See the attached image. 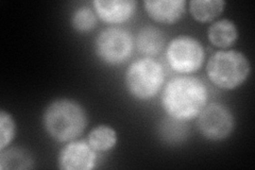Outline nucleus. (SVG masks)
Segmentation results:
<instances>
[{
    "label": "nucleus",
    "instance_id": "nucleus-1",
    "mask_svg": "<svg viewBox=\"0 0 255 170\" xmlns=\"http://www.w3.org/2000/svg\"><path fill=\"white\" fill-rule=\"evenodd\" d=\"M209 101V90L202 80L181 76L172 78L162 94V105L168 117L188 121L199 116Z\"/></svg>",
    "mask_w": 255,
    "mask_h": 170
},
{
    "label": "nucleus",
    "instance_id": "nucleus-2",
    "mask_svg": "<svg viewBox=\"0 0 255 170\" xmlns=\"http://www.w3.org/2000/svg\"><path fill=\"white\" fill-rule=\"evenodd\" d=\"M89 124L86 111L79 102L61 98L47 105L43 114L45 131L58 143H68L81 136Z\"/></svg>",
    "mask_w": 255,
    "mask_h": 170
},
{
    "label": "nucleus",
    "instance_id": "nucleus-3",
    "mask_svg": "<svg viewBox=\"0 0 255 170\" xmlns=\"http://www.w3.org/2000/svg\"><path fill=\"white\" fill-rule=\"evenodd\" d=\"M250 61L237 50L215 52L206 63V75L211 82L222 90H235L249 78Z\"/></svg>",
    "mask_w": 255,
    "mask_h": 170
},
{
    "label": "nucleus",
    "instance_id": "nucleus-4",
    "mask_svg": "<svg viewBox=\"0 0 255 170\" xmlns=\"http://www.w3.org/2000/svg\"><path fill=\"white\" fill-rule=\"evenodd\" d=\"M165 81L163 65L152 58L134 61L125 75V82L129 94L137 100H150L162 90Z\"/></svg>",
    "mask_w": 255,
    "mask_h": 170
},
{
    "label": "nucleus",
    "instance_id": "nucleus-5",
    "mask_svg": "<svg viewBox=\"0 0 255 170\" xmlns=\"http://www.w3.org/2000/svg\"><path fill=\"white\" fill-rule=\"evenodd\" d=\"M168 65L179 74H193L200 69L205 60L204 47L199 39L190 35H179L166 48Z\"/></svg>",
    "mask_w": 255,
    "mask_h": 170
},
{
    "label": "nucleus",
    "instance_id": "nucleus-6",
    "mask_svg": "<svg viewBox=\"0 0 255 170\" xmlns=\"http://www.w3.org/2000/svg\"><path fill=\"white\" fill-rule=\"evenodd\" d=\"M134 49V38L130 31L110 27L99 32L95 39V52L98 58L111 66L125 63Z\"/></svg>",
    "mask_w": 255,
    "mask_h": 170
},
{
    "label": "nucleus",
    "instance_id": "nucleus-7",
    "mask_svg": "<svg viewBox=\"0 0 255 170\" xmlns=\"http://www.w3.org/2000/svg\"><path fill=\"white\" fill-rule=\"evenodd\" d=\"M198 128L206 140L220 142L234 131L235 118L227 105L213 102L206 104L199 114Z\"/></svg>",
    "mask_w": 255,
    "mask_h": 170
},
{
    "label": "nucleus",
    "instance_id": "nucleus-8",
    "mask_svg": "<svg viewBox=\"0 0 255 170\" xmlns=\"http://www.w3.org/2000/svg\"><path fill=\"white\" fill-rule=\"evenodd\" d=\"M59 168L63 170H91L97 163V151L87 141H71L59 153Z\"/></svg>",
    "mask_w": 255,
    "mask_h": 170
},
{
    "label": "nucleus",
    "instance_id": "nucleus-9",
    "mask_svg": "<svg viewBox=\"0 0 255 170\" xmlns=\"http://www.w3.org/2000/svg\"><path fill=\"white\" fill-rule=\"evenodd\" d=\"M133 0H95L93 5L99 18L111 25H121L129 20L136 10Z\"/></svg>",
    "mask_w": 255,
    "mask_h": 170
},
{
    "label": "nucleus",
    "instance_id": "nucleus-10",
    "mask_svg": "<svg viewBox=\"0 0 255 170\" xmlns=\"http://www.w3.org/2000/svg\"><path fill=\"white\" fill-rule=\"evenodd\" d=\"M143 6L151 18L164 25L178 22L186 12L184 0H147Z\"/></svg>",
    "mask_w": 255,
    "mask_h": 170
},
{
    "label": "nucleus",
    "instance_id": "nucleus-11",
    "mask_svg": "<svg viewBox=\"0 0 255 170\" xmlns=\"http://www.w3.org/2000/svg\"><path fill=\"white\" fill-rule=\"evenodd\" d=\"M165 43L166 35L164 32L153 26L141 28L136 35V47L138 51L149 58L161 52Z\"/></svg>",
    "mask_w": 255,
    "mask_h": 170
},
{
    "label": "nucleus",
    "instance_id": "nucleus-12",
    "mask_svg": "<svg viewBox=\"0 0 255 170\" xmlns=\"http://www.w3.org/2000/svg\"><path fill=\"white\" fill-rule=\"evenodd\" d=\"M239 32L235 22L228 18H222L213 22L207 30L210 42L219 48L232 46L238 38Z\"/></svg>",
    "mask_w": 255,
    "mask_h": 170
},
{
    "label": "nucleus",
    "instance_id": "nucleus-13",
    "mask_svg": "<svg viewBox=\"0 0 255 170\" xmlns=\"http://www.w3.org/2000/svg\"><path fill=\"white\" fill-rule=\"evenodd\" d=\"M34 159L21 147H6L0 153V169H32Z\"/></svg>",
    "mask_w": 255,
    "mask_h": 170
},
{
    "label": "nucleus",
    "instance_id": "nucleus-14",
    "mask_svg": "<svg viewBox=\"0 0 255 170\" xmlns=\"http://www.w3.org/2000/svg\"><path fill=\"white\" fill-rule=\"evenodd\" d=\"M226 1L223 0H191L188 2L190 15L199 22H210L223 12Z\"/></svg>",
    "mask_w": 255,
    "mask_h": 170
},
{
    "label": "nucleus",
    "instance_id": "nucleus-15",
    "mask_svg": "<svg viewBox=\"0 0 255 170\" xmlns=\"http://www.w3.org/2000/svg\"><path fill=\"white\" fill-rule=\"evenodd\" d=\"M87 142L97 152H107L116 146L117 132L111 126L99 125L90 132Z\"/></svg>",
    "mask_w": 255,
    "mask_h": 170
},
{
    "label": "nucleus",
    "instance_id": "nucleus-16",
    "mask_svg": "<svg viewBox=\"0 0 255 170\" xmlns=\"http://www.w3.org/2000/svg\"><path fill=\"white\" fill-rule=\"evenodd\" d=\"M98 23V16L90 6H81L73 13L71 26L78 32H90Z\"/></svg>",
    "mask_w": 255,
    "mask_h": 170
},
{
    "label": "nucleus",
    "instance_id": "nucleus-17",
    "mask_svg": "<svg viewBox=\"0 0 255 170\" xmlns=\"http://www.w3.org/2000/svg\"><path fill=\"white\" fill-rule=\"evenodd\" d=\"M16 134V124L13 116L4 110L0 112V150L9 147Z\"/></svg>",
    "mask_w": 255,
    "mask_h": 170
}]
</instances>
